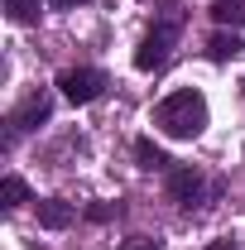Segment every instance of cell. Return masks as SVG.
I'll list each match as a JSON object with an SVG mask.
<instances>
[{
    "label": "cell",
    "mask_w": 245,
    "mask_h": 250,
    "mask_svg": "<svg viewBox=\"0 0 245 250\" xmlns=\"http://www.w3.org/2000/svg\"><path fill=\"white\" fill-rule=\"evenodd\" d=\"M39 226H43V231H62V226H72V202H62V197H43V202H39Z\"/></svg>",
    "instance_id": "7"
},
{
    "label": "cell",
    "mask_w": 245,
    "mask_h": 250,
    "mask_svg": "<svg viewBox=\"0 0 245 250\" xmlns=\"http://www.w3.org/2000/svg\"><path fill=\"white\" fill-rule=\"evenodd\" d=\"M241 53H245V43H241L236 29H216L212 39H207V58L212 62H231V58H241Z\"/></svg>",
    "instance_id": "6"
},
{
    "label": "cell",
    "mask_w": 245,
    "mask_h": 250,
    "mask_svg": "<svg viewBox=\"0 0 245 250\" xmlns=\"http://www.w3.org/2000/svg\"><path fill=\"white\" fill-rule=\"evenodd\" d=\"M48 5H58V10H72V5H92V0H48Z\"/></svg>",
    "instance_id": "15"
},
{
    "label": "cell",
    "mask_w": 245,
    "mask_h": 250,
    "mask_svg": "<svg viewBox=\"0 0 245 250\" xmlns=\"http://www.w3.org/2000/svg\"><path fill=\"white\" fill-rule=\"evenodd\" d=\"M48 116H53V96H48V92H29L15 111H10L5 125H10V135H24V130H39Z\"/></svg>",
    "instance_id": "4"
},
{
    "label": "cell",
    "mask_w": 245,
    "mask_h": 250,
    "mask_svg": "<svg viewBox=\"0 0 245 250\" xmlns=\"http://www.w3.org/2000/svg\"><path fill=\"white\" fill-rule=\"evenodd\" d=\"M207 250H241V241H236V236H221V241H212Z\"/></svg>",
    "instance_id": "14"
},
{
    "label": "cell",
    "mask_w": 245,
    "mask_h": 250,
    "mask_svg": "<svg viewBox=\"0 0 245 250\" xmlns=\"http://www.w3.org/2000/svg\"><path fill=\"white\" fill-rule=\"evenodd\" d=\"M212 121V106L197 87H178L154 106V130H163L168 140H197Z\"/></svg>",
    "instance_id": "1"
},
{
    "label": "cell",
    "mask_w": 245,
    "mask_h": 250,
    "mask_svg": "<svg viewBox=\"0 0 245 250\" xmlns=\"http://www.w3.org/2000/svg\"><path fill=\"white\" fill-rule=\"evenodd\" d=\"M212 20L221 24V29H245V0H216Z\"/></svg>",
    "instance_id": "9"
},
{
    "label": "cell",
    "mask_w": 245,
    "mask_h": 250,
    "mask_svg": "<svg viewBox=\"0 0 245 250\" xmlns=\"http://www.w3.org/2000/svg\"><path fill=\"white\" fill-rule=\"evenodd\" d=\"M178 24H183V15H163L149 34H144V43L135 48V67L140 72H159L168 53H173V39H178Z\"/></svg>",
    "instance_id": "2"
},
{
    "label": "cell",
    "mask_w": 245,
    "mask_h": 250,
    "mask_svg": "<svg viewBox=\"0 0 245 250\" xmlns=\"http://www.w3.org/2000/svg\"><path fill=\"white\" fill-rule=\"evenodd\" d=\"M0 202H5V212L24 207V202H29V188H24V178H15V173H10V178L0 183Z\"/></svg>",
    "instance_id": "10"
},
{
    "label": "cell",
    "mask_w": 245,
    "mask_h": 250,
    "mask_svg": "<svg viewBox=\"0 0 245 250\" xmlns=\"http://www.w3.org/2000/svg\"><path fill=\"white\" fill-rule=\"evenodd\" d=\"M135 159H140V168H149V173H168V168H173V159L163 154L149 135H140V140H135Z\"/></svg>",
    "instance_id": "8"
},
{
    "label": "cell",
    "mask_w": 245,
    "mask_h": 250,
    "mask_svg": "<svg viewBox=\"0 0 245 250\" xmlns=\"http://www.w3.org/2000/svg\"><path fill=\"white\" fill-rule=\"evenodd\" d=\"M168 197H173L178 207H202L207 178H202L197 168H168Z\"/></svg>",
    "instance_id": "5"
},
{
    "label": "cell",
    "mask_w": 245,
    "mask_h": 250,
    "mask_svg": "<svg viewBox=\"0 0 245 250\" xmlns=\"http://www.w3.org/2000/svg\"><path fill=\"white\" fill-rule=\"evenodd\" d=\"M5 15H10V24H34L39 20V0H5Z\"/></svg>",
    "instance_id": "11"
},
{
    "label": "cell",
    "mask_w": 245,
    "mask_h": 250,
    "mask_svg": "<svg viewBox=\"0 0 245 250\" xmlns=\"http://www.w3.org/2000/svg\"><path fill=\"white\" fill-rule=\"evenodd\" d=\"M121 250H163V241H154V236H130Z\"/></svg>",
    "instance_id": "12"
},
{
    "label": "cell",
    "mask_w": 245,
    "mask_h": 250,
    "mask_svg": "<svg viewBox=\"0 0 245 250\" xmlns=\"http://www.w3.org/2000/svg\"><path fill=\"white\" fill-rule=\"evenodd\" d=\"M87 217H92V221H111V217H121V207H106V202H92V207H87Z\"/></svg>",
    "instance_id": "13"
},
{
    "label": "cell",
    "mask_w": 245,
    "mask_h": 250,
    "mask_svg": "<svg viewBox=\"0 0 245 250\" xmlns=\"http://www.w3.org/2000/svg\"><path fill=\"white\" fill-rule=\"evenodd\" d=\"M58 92L72 101V106H87V101H96V96L106 92V72L101 67H67L58 77Z\"/></svg>",
    "instance_id": "3"
}]
</instances>
